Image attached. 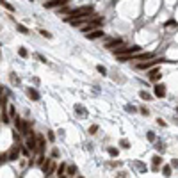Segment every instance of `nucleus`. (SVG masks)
I'll list each match as a JSON object with an SVG mask.
<instances>
[{
    "instance_id": "nucleus-25",
    "label": "nucleus",
    "mask_w": 178,
    "mask_h": 178,
    "mask_svg": "<svg viewBox=\"0 0 178 178\" xmlns=\"http://www.w3.org/2000/svg\"><path fill=\"white\" fill-rule=\"evenodd\" d=\"M139 96H141L143 100H150V95H148L146 91H141V93H139Z\"/></svg>"
},
{
    "instance_id": "nucleus-34",
    "label": "nucleus",
    "mask_w": 178,
    "mask_h": 178,
    "mask_svg": "<svg viewBox=\"0 0 178 178\" xmlns=\"http://www.w3.org/2000/svg\"><path fill=\"white\" fill-rule=\"evenodd\" d=\"M52 155H54V157H59V150H57V148H54V150H52Z\"/></svg>"
},
{
    "instance_id": "nucleus-31",
    "label": "nucleus",
    "mask_w": 178,
    "mask_h": 178,
    "mask_svg": "<svg viewBox=\"0 0 178 178\" xmlns=\"http://www.w3.org/2000/svg\"><path fill=\"white\" fill-rule=\"evenodd\" d=\"M171 166H173V167H178V159H173V160H171Z\"/></svg>"
},
{
    "instance_id": "nucleus-33",
    "label": "nucleus",
    "mask_w": 178,
    "mask_h": 178,
    "mask_svg": "<svg viewBox=\"0 0 178 178\" xmlns=\"http://www.w3.org/2000/svg\"><path fill=\"white\" fill-rule=\"evenodd\" d=\"M157 123H159V125H160V126H166V121H164V119H160V118H159V119H157Z\"/></svg>"
},
{
    "instance_id": "nucleus-30",
    "label": "nucleus",
    "mask_w": 178,
    "mask_h": 178,
    "mask_svg": "<svg viewBox=\"0 0 178 178\" xmlns=\"http://www.w3.org/2000/svg\"><path fill=\"white\" fill-rule=\"evenodd\" d=\"M164 174H166V176H169V174H171V167H169V166H166V167H164Z\"/></svg>"
},
{
    "instance_id": "nucleus-13",
    "label": "nucleus",
    "mask_w": 178,
    "mask_h": 178,
    "mask_svg": "<svg viewBox=\"0 0 178 178\" xmlns=\"http://www.w3.org/2000/svg\"><path fill=\"white\" fill-rule=\"evenodd\" d=\"M50 167H52V160H47V162H43V164H41V169H43L44 174H48V173H50Z\"/></svg>"
},
{
    "instance_id": "nucleus-17",
    "label": "nucleus",
    "mask_w": 178,
    "mask_h": 178,
    "mask_svg": "<svg viewBox=\"0 0 178 178\" xmlns=\"http://www.w3.org/2000/svg\"><path fill=\"white\" fill-rule=\"evenodd\" d=\"M64 173H66V164H61L57 167V176H64Z\"/></svg>"
},
{
    "instance_id": "nucleus-16",
    "label": "nucleus",
    "mask_w": 178,
    "mask_h": 178,
    "mask_svg": "<svg viewBox=\"0 0 178 178\" xmlns=\"http://www.w3.org/2000/svg\"><path fill=\"white\" fill-rule=\"evenodd\" d=\"M16 29H18V32H22V34H29V29H27L25 25H22V23H16Z\"/></svg>"
},
{
    "instance_id": "nucleus-2",
    "label": "nucleus",
    "mask_w": 178,
    "mask_h": 178,
    "mask_svg": "<svg viewBox=\"0 0 178 178\" xmlns=\"http://www.w3.org/2000/svg\"><path fill=\"white\" fill-rule=\"evenodd\" d=\"M112 52L116 55H132V54L141 52V47H137V44H134V47H121V48H114Z\"/></svg>"
},
{
    "instance_id": "nucleus-15",
    "label": "nucleus",
    "mask_w": 178,
    "mask_h": 178,
    "mask_svg": "<svg viewBox=\"0 0 178 178\" xmlns=\"http://www.w3.org/2000/svg\"><path fill=\"white\" fill-rule=\"evenodd\" d=\"M73 9H70L68 6H62V7H59V14H70Z\"/></svg>"
},
{
    "instance_id": "nucleus-6",
    "label": "nucleus",
    "mask_w": 178,
    "mask_h": 178,
    "mask_svg": "<svg viewBox=\"0 0 178 178\" xmlns=\"http://www.w3.org/2000/svg\"><path fill=\"white\" fill-rule=\"evenodd\" d=\"M44 148H47V141H44V137H43V136H37V144H36V151H37L39 155H43V153H44Z\"/></svg>"
},
{
    "instance_id": "nucleus-20",
    "label": "nucleus",
    "mask_w": 178,
    "mask_h": 178,
    "mask_svg": "<svg viewBox=\"0 0 178 178\" xmlns=\"http://www.w3.org/2000/svg\"><path fill=\"white\" fill-rule=\"evenodd\" d=\"M18 54H20V57H27V55H29L27 48H23V47H20V48H18Z\"/></svg>"
},
{
    "instance_id": "nucleus-29",
    "label": "nucleus",
    "mask_w": 178,
    "mask_h": 178,
    "mask_svg": "<svg viewBox=\"0 0 178 178\" xmlns=\"http://www.w3.org/2000/svg\"><path fill=\"white\" fill-rule=\"evenodd\" d=\"M22 153H23L25 157H29V153H30V150H29L27 146H23V148H22Z\"/></svg>"
},
{
    "instance_id": "nucleus-18",
    "label": "nucleus",
    "mask_w": 178,
    "mask_h": 178,
    "mask_svg": "<svg viewBox=\"0 0 178 178\" xmlns=\"http://www.w3.org/2000/svg\"><path fill=\"white\" fill-rule=\"evenodd\" d=\"M9 78H11V82H13L14 85H18V84H20V78L16 77V73H9Z\"/></svg>"
},
{
    "instance_id": "nucleus-12",
    "label": "nucleus",
    "mask_w": 178,
    "mask_h": 178,
    "mask_svg": "<svg viewBox=\"0 0 178 178\" xmlns=\"http://www.w3.org/2000/svg\"><path fill=\"white\" fill-rule=\"evenodd\" d=\"M27 95H29V98H32V100H39V93L36 91V89H32V87L27 89Z\"/></svg>"
},
{
    "instance_id": "nucleus-4",
    "label": "nucleus",
    "mask_w": 178,
    "mask_h": 178,
    "mask_svg": "<svg viewBox=\"0 0 178 178\" xmlns=\"http://www.w3.org/2000/svg\"><path fill=\"white\" fill-rule=\"evenodd\" d=\"M159 62H169V61H167V59H164V57H159V59H153V57H151V61L139 62L136 68H137V70H150L151 66H155V64H159Z\"/></svg>"
},
{
    "instance_id": "nucleus-5",
    "label": "nucleus",
    "mask_w": 178,
    "mask_h": 178,
    "mask_svg": "<svg viewBox=\"0 0 178 178\" xmlns=\"http://www.w3.org/2000/svg\"><path fill=\"white\" fill-rule=\"evenodd\" d=\"M70 2V0H50V2L44 4V9H54V7H62Z\"/></svg>"
},
{
    "instance_id": "nucleus-8",
    "label": "nucleus",
    "mask_w": 178,
    "mask_h": 178,
    "mask_svg": "<svg viewBox=\"0 0 178 178\" xmlns=\"http://www.w3.org/2000/svg\"><path fill=\"white\" fill-rule=\"evenodd\" d=\"M119 44H123V39H119V37H116V39H112V41H109L107 44H105V48H109V50H114V48H118Z\"/></svg>"
},
{
    "instance_id": "nucleus-11",
    "label": "nucleus",
    "mask_w": 178,
    "mask_h": 178,
    "mask_svg": "<svg viewBox=\"0 0 178 178\" xmlns=\"http://www.w3.org/2000/svg\"><path fill=\"white\" fill-rule=\"evenodd\" d=\"M148 77H150L153 82H157V80H160L162 73H160V70H157V68H155V70H151V71H150V75H148Z\"/></svg>"
},
{
    "instance_id": "nucleus-10",
    "label": "nucleus",
    "mask_w": 178,
    "mask_h": 178,
    "mask_svg": "<svg viewBox=\"0 0 178 178\" xmlns=\"http://www.w3.org/2000/svg\"><path fill=\"white\" fill-rule=\"evenodd\" d=\"M18 155H20L18 146H13V148L9 150V153H7V160H18Z\"/></svg>"
},
{
    "instance_id": "nucleus-14",
    "label": "nucleus",
    "mask_w": 178,
    "mask_h": 178,
    "mask_svg": "<svg viewBox=\"0 0 178 178\" xmlns=\"http://www.w3.org/2000/svg\"><path fill=\"white\" fill-rule=\"evenodd\" d=\"M0 6H2L4 9H7L9 13H14V7H13V6H11L9 2H7V0H0Z\"/></svg>"
},
{
    "instance_id": "nucleus-36",
    "label": "nucleus",
    "mask_w": 178,
    "mask_h": 178,
    "mask_svg": "<svg viewBox=\"0 0 178 178\" xmlns=\"http://www.w3.org/2000/svg\"><path fill=\"white\" fill-rule=\"evenodd\" d=\"M48 139H50V141H54V139H55V136H54V132H48Z\"/></svg>"
},
{
    "instance_id": "nucleus-28",
    "label": "nucleus",
    "mask_w": 178,
    "mask_h": 178,
    "mask_svg": "<svg viewBox=\"0 0 178 178\" xmlns=\"http://www.w3.org/2000/svg\"><path fill=\"white\" fill-rule=\"evenodd\" d=\"M121 146H123V148H130V143H128L126 139H121Z\"/></svg>"
},
{
    "instance_id": "nucleus-21",
    "label": "nucleus",
    "mask_w": 178,
    "mask_h": 178,
    "mask_svg": "<svg viewBox=\"0 0 178 178\" xmlns=\"http://www.w3.org/2000/svg\"><path fill=\"white\" fill-rule=\"evenodd\" d=\"M75 173H77V166H70L68 171H66V174H70V176H73Z\"/></svg>"
},
{
    "instance_id": "nucleus-37",
    "label": "nucleus",
    "mask_w": 178,
    "mask_h": 178,
    "mask_svg": "<svg viewBox=\"0 0 178 178\" xmlns=\"http://www.w3.org/2000/svg\"><path fill=\"white\" fill-rule=\"evenodd\" d=\"M0 57H2V54H0Z\"/></svg>"
},
{
    "instance_id": "nucleus-26",
    "label": "nucleus",
    "mask_w": 178,
    "mask_h": 178,
    "mask_svg": "<svg viewBox=\"0 0 178 178\" xmlns=\"http://www.w3.org/2000/svg\"><path fill=\"white\" fill-rule=\"evenodd\" d=\"M96 70H98V71H100L102 75H105V73H107V70H105V68H103L102 64H98V66H96Z\"/></svg>"
},
{
    "instance_id": "nucleus-9",
    "label": "nucleus",
    "mask_w": 178,
    "mask_h": 178,
    "mask_svg": "<svg viewBox=\"0 0 178 178\" xmlns=\"http://www.w3.org/2000/svg\"><path fill=\"white\" fill-rule=\"evenodd\" d=\"M155 96H157V98H164V96H166V85H164V84L155 85Z\"/></svg>"
},
{
    "instance_id": "nucleus-32",
    "label": "nucleus",
    "mask_w": 178,
    "mask_h": 178,
    "mask_svg": "<svg viewBox=\"0 0 178 178\" xmlns=\"http://www.w3.org/2000/svg\"><path fill=\"white\" fill-rule=\"evenodd\" d=\"M148 139H150V141H155V134H153V132L148 134Z\"/></svg>"
},
{
    "instance_id": "nucleus-19",
    "label": "nucleus",
    "mask_w": 178,
    "mask_h": 178,
    "mask_svg": "<svg viewBox=\"0 0 178 178\" xmlns=\"http://www.w3.org/2000/svg\"><path fill=\"white\" fill-rule=\"evenodd\" d=\"M151 160H153V166H157V167H159V166L162 164V157H159V155H155V157H153Z\"/></svg>"
},
{
    "instance_id": "nucleus-1",
    "label": "nucleus",
    "mask_w": 178,
    "mask_h": 178,
    "mask_svg": "<svg viewBox=\"0 0 178 178\" xmlns=\"http://www.w3.org/2000/svg\"><path fill=\"white\" fill-rule=\"evenodd\" d=\"M91 13H93V7H91V6H85V7H80V9H73L70 14H66L64 22H66V23H70L71 20H77V18H84V16H89Z\"/></svg>"
},
{
    "instance_id": "nucleus-35",
    "label": "nucleus",
    "mask_w": 178,
    "mask_h": 178,
    "mask_svg": "<svg viewBox=\"0 0 178 178\" xmlns=\"http://www.w3.org/2000/svg\"><path fill=\"white\" fill-rule=\"evenodd\" d=\"M37 59H39V61H41V62H43V64H47V59H44V57H43V55H37Z\"/></svg>"
},
{
    "instance_id": "nucleus-7",
    "label": "nucleus",
    "mask_w": 178,
    "mask_h": 178,
    "mask_svg": "<svg viewBox=\"0 0 178 178\" xmlns=\"http://www.w3.org/2000/svg\"><path fill=\"white\" fill-rule=\"evenodd\" d=\"M103 30L102 29H95V30H91V32H87L85 36H87V39H100V37H103Z\"/></svg>"
},
{
    "instance_id": "nucleus-23",
    "label": "nucleus",
    "mask_w": 178,
    "mask_h": 178,
    "mask_svg": "<svg viewBox=\"0 0 178 178\" xmlns=\"http://www.w3.org/2000/svg\"><path fill=\"white\" fill-rule=\"evenodd\" d=\"M107 151H109V155H111V157H118V150H116V148H109Z\"/></svg>"
},
{
    "instance_id": "nucleus-24",
    "label": "nucleus",
    "mask_w": 178,
    "mask_h": 178,
    "mask_svg": "<svg viewBox=\"0 0 178 178\" xmlns=\"http://www.w3.org/2000/svg\"><path fill=\"white\" fill-rule=\"evenodd\" d=\"M98 132V125H91L89 126V134H96Z\"/></svg>"
},
{
    "instance_id": "nucleus-27",
    "label": "nucleus",
    "mask_w": 178,
    "mask_h": 178,
    "mask_svg": "<svg viewBox=\"0 0 178 178\" xmlns=\"http://www.w3.org/2000/svg\"><path fill=\"white\" fill-rule=\"evenodd\" d=\"M9 116H11V118H14V116H16V111H14V107H13V105H9Z\"/></svg>"
},
{
    "instance_id": "nucleus-3",
    "label": "nucleus",
    "mask_w": 178,
    "mask_h": 178,
    "mask_svg": "<svg viewBox=\"0 0 178 178\" xmlns=\"http://www.w3.org/2000/svg\"><path fill=\"white\" fill-rule=\"evenodd\" d=\"M102 22H103V18H100V16H95L89 23H85L84 27H82V32L84 34H87V32H91V30H95V29H98L100 25H102Z\"/></svg>"
},
{
    "instance_id": "nucleus-22",
    "label": "nucleus",
    "mask_w": 178,
    "mask_h": 178,
    "mask_svg": "<svg viewBox=\"0 0 178 178\" xmlns=\"http://www.w3.org/2000/svg\"><path fill=\"white\" fill-rule=\"evenodd\" d=\"M39 34H41L43 37H47V39H50V37H52V34H50V32H47V30H43V29L39 30Z\"/></svg>"
}]
</instances>
